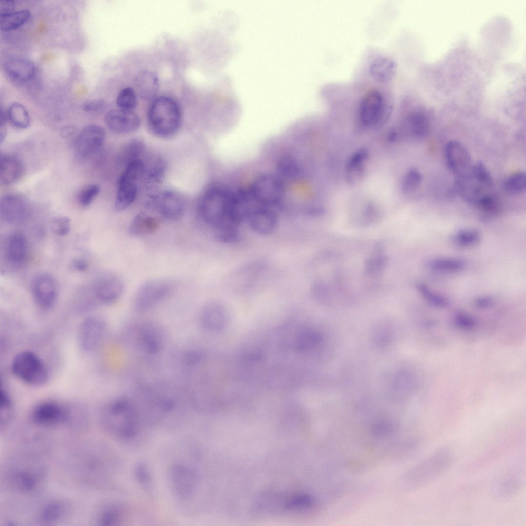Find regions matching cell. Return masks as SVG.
I'll return each mask as SVG.
<instances>
[{"label":"cell","mask_w":526,"mask_h":526,"mask_svg":"<svg viewBox=\"0 0 526 526\" xmlns=\"http://www.w3.org/2000/svg\"><path fill=\"white\" fill-rule=\"evenodd\" d=\"M1 483L9 492L32 495L44 485L47 469L42 458L30 450L16 452L8 457L1 469Z\"/></svg>","instance_id":"cell-1"},{"label":"cell","mask_w":526,"mask_h":526,"mask_svg":"<svg viewBox=\"0 0 526 526\" xmlns=\"http://www.w3.org/2000/svg\"><path fill=\"white\" fill-rule=\"evenodd\" d=\"M112 466L107 452L96 442L78 447L70 461V469L77 480L93 487L105 485L109 481Z\"/></svg>","instance_id":"cell-2"},{"label":"cell","mask_w":526,"mask_h":526,"mask_svg":"<svg viewBox=\"0 0 526 526\" xmlns=\"http://www.w3.org/2000/svg\"><path fill=\"white\" fill-rule=\"evenodd\" d=\"M100 421L108 435L124 442L136 440L142 431L140 415L126 397H119L108 403L101 413Z\"/></svg>","instance_id":"cell-3"},{"label":"cell","mask_w":526,"mask_h":526,"mask_svg":"<svg viewBox=\"0 0 526 526\" xmlns=\"http://www.w3.org/2000/svg\"><path fill=\"white\" fill-rule=\"evenodd\" d=\"M233 197V191L226 186L213 185L209 187L198 204L201 220L213 229L226 224H234L230 221Z\"/></svg>","instance_id":"cell-4"},{"label":"cell","mask_w":526,"mask_h":526,"mask_svg":"<svg viewBox=\"0 0 526 526\" xmlns=\"http://www.w3.org/2000/svg\"><path fill=\"white\" fill-rule=\"evenodd\" d=\"M182 112L178 102L166 95L157 97L148 109L147 121L151 131L161 138L172 137L179 129Z\"/></svg>","instance_id":"cell-5"},{"label":"cell","mask_w":526,"mask_h":526,"mask_svg":"<svg viewBox=\"0 0 526 526\" xmlns=\"http://www.w3.org/2000/svg\"><path fill=\"white\" fill-rule=\"evenodd\" d=\"M30 419L36 428L55 430L65 428L77 430L81 422L68 407L52 400L42 401L32 409Z\"/></svg>","instance_id":"cell-6"},{"label":"cell","mask_w":526,"mask_h":526,"mask_svg":"<svg viewBox=\"0 0 526 526\" xmlns=\"http://www.w3.org/2000/svg\"><path fill=\"white\" fill-rule=\"evenodd\" d=\"M457 192L465 201L477 205L481 200L493 194V180L485 165L481 162L473 165L466 174L456 177Z\"/></svg>","instance_id":"cell-7"},{"label":"cell","mask_w":526,"mask_h":526,"mask_svg":"<svg viewBox=\"0 0 526 526\" xmlns=\"http://www.w3.org/2000/svg\"><path fill=\"white\" fill-rule=\"evenodd\" d=\"M455 459V455L451 448L440 447L414 467L410 473L409 481L415 486L430 484L450 468Z\"/></svg>","instance_id":"cell-8"},{"label":"cell","mask_w":526,"mask_h":526,"mask_svg":"<svg viewBox=\"0 0 526 526\" xmlns=\"http://www.w3.org/2000/svg\"><path fill=\"white\" fill-rule=\"evenodd\" d=\"M392 105L379 90L372 89L363 95L357 109L358 122L364 129L379 128L388 120Z\"/></svg>","instance_id":"cell-9"},{"label":"cell","mask_w":526,"mask_h":526,"mask_svg":"<svg viewBox=\"0 0 526 526\" xmlns=\"http://www.w3.org/2000/svg\"><path fill=\"white\" fill-rule=\"evenodd\" d=\"M11 370L17 379L30 386H42L49 380L47 367L36 354L30 351L16 355L12 360Z\"/></svg>","instance_id":"cell-10"},{"label":"cell","mask_w":526,"mask_h":526,"mask_svg":"<svg viewBox=\"0 0 526 526\" xmlns=\"http://www.w3.org/2000/svg\"><path fill=\"white\" fill-rule=\"evenodd\" d=\"M168 482L171 493L177 498L186 500L197 492L199 476L194 467L182 462L175 463L169 469Z\"/></svg>","instance_id":"cell-11"},{"label":"cell","mask_w":526,"mask_h":526,"mask_svg":"<svg viewBox=\"0 0 526 526\" xmlns=\"http://www.w3.org/2000/svg\"><path fill=\"white\" fill-rule=\"evenodd\" d=\"M248 187L253 197L262 205L277 208L281 204L285 185L281 178L270 174L257 177Z\"/></svg>","instance_id":"cell-12"},{"label":"cell","mask_w":526,"mask_h":526,"mask_svg":"<svg viewBox=\"0 0 526 526\" xmlns=\"http://www.w3.org/2000/svg\"><path fill=\"white\" fill-rule=\"evenodd\" d=\"M174 283L168 279H154L142 283L135 291L133 298L134 309L147 311L165 299L174 289Z\"/></svg>","instance_id":"cell-13"},{"label":"cell","mask_w":526,"mask_h":526,"mask_svg":"<svg viewBox=\"0 0 526 526\" xmlns=\"http://www.w3.org/2000/svg\"><path fill=\"white\" fill-rule=\"evenodd\" d=\"M30 211V204L24 196L8 193L1 197L0 216L6 223L12 225L21 224L27 219Z\"/></svg>","instance_id":"cell-14"},{"label":"cell","mask_w":526,"mask_h":526,"mask_svg":"<svg viewBox=\"0 0 526 526\" xmlns=\"http://www.w3.org/2000/svg\"><path fill=\"white\" fill-rule=\"evenodd\" d=\"M106 326L99 316H90L81 324L78 334L79 348L86 353L94 351L100 345L106 332Z\"/></svg>","instance_id":"cell-15"},{"label":"cell","mask_w":526,"mask_h":526,"mask_svg":"<svg viewBox=\"0 0 526 526\" xmlns=\"http://www.w3.org/2000/svg\"><path fill=\"white\" fill-rule=\"evenodd\" d=\"M154 206L164 218L176 221L182 217L186 210V200L183 195L173 190L160 192L153 200Z\"/></svg>","instance_id":"cell-16"},{"label":"cell","mask_w":526,"mask_h":526,"mask_svg":"<svg viewBox=\"0 0 526 526\" xmlns=\"http://www.w3.org/2000/svg\"><path fill=\"white\" fill-rule=\"evenodd\" d=\"M105 135L104 129L100 125L86 126L74 139V148L76 154L81 158L90 156L101 147Z\"/></svg>","instance_id":"cell-17"},{"label":"cell","mask_w":526,"mask_h":526,"mask_svg":"<svg viewBox=\"0 0 526 526\" xmlns=\"http://www.w3.org/2000/svg\"><path fill=\"white\" fill-rule=\"evenodd\" d=\"M71 512V506L68 501L61 499H50L38 507L34 519L40 525H54L65 520Z\"/></svg>","instance_id":"cell-18"},{"label":"cell","mask_w":526,"mask_h":526,"mask_svg":"<svg viewBox=\"0 0 526 526\" xmlns=\"http://www.w3.org/2000/svg\"><path fill=\"white\" fill-rule=\"evenodd\" d=\"M32 292L37 305L45 309L52 308L58 299V288L54 278L50 274H38L32 284Z\"/></svg>","instance_id":"cell-19"},{"label":"cell","mask_w":526,"mask_h":526,"mask_svg":"<svg viewBox=\"0 0 526 526\" xmlns=\"http://www.w3.org/2000/svg\"><path fill=\"white\" fill-rule=\"evenodd\" d=\"M445 156L447 166L456 177L467 173L473 165L469 151L457 141L452 140L446 144Z\"/></svg>","instance_id":"cell-20"},{"label":"cell","mask_w":526,"mask_h":526,"mask_svg":"<svg viewBox=\"0 0 526 526\" xmlns=\"http://www.w3.org/2000/svg\"><path fill=\"white\" fill-rule=\"evenodd\" d=\"M107 126L111 131L118 134H127L137 130L140 126L139 116L133 111L120 109H112L104 117Z\"/></svg>","instance_id":"cell-21"},{"label":"cell","mask_w":526,"mask_h":526,"mask_svg":"<svg viewBox=\"0 0 526 526\" xmlns=\"http://www.w3.org/2000/svg\"><path fill=\"white\" fill-rule=\"evenodd\" d=\"M246 221L252 231L262 235L273 233L278 225V217L274 209L261 206L252 212Z\"/></svg>","instance_id":"cell-22"},{"label":"cell","mask_w":526,"mask_h":526,"mask_svg":"<svg viewBox=\"0 0 526 526\" xmlns=\"http://www.w3.org/2000/svg\"><path fill=\"white\" fill-rule=\"evenodd\" d=\"M524 479L521 470L511 468L504 473L495 482L493 492L497 497L507 499L514 496L521 489Z\"/></svg>","instance_id":"cell-23"},{"label":"cell","mask_w":526,"mask_h":526,"mask_svg":"<svg viewBox=\"0 0 526 526\" xmlns=\"http://www.w3.org/2000/svg\"><path fill=\"white\" fill-rule=\"evenodd\" d=\"M28 243L26 237L20 233H13L6 239L4 254L6 261L13 266L24 264L28 256Z\"/></svg>","instance_id":"cell-24"},{"label":"cell","mask_w":526,"mask_h":526,"mask_svg":"<svg viewBox=\"0 0 526 526\" xmlns=\"http://www.w3.org/2000/svg\"><path fill=\"white\" fill-rule=\"evenodd\" d=\"M429 129L428 115L424 109L417 108L410 111L405 117L402 123V130L404 135L412 139L424 137Z\"/></svg>","instance_id":"cell-25"},{"label":"cell","mask_w":526,"mask_h":526,"mask_svg":"<svg viewBox=\"0 0 526 526\" xmlns=\"http://www.w3.org/2000/svg\"><path fill=\"white\" fill-rule=\"evenodd\" d=\"M226 319L225 308L217 301H211L204 304L199 314L201 326L210 331H217L222 329Z\"/></svg>","instance_id":"cell-26"},{"label":"cell","mask_w":526,"mask_h":526,"mask_svg":"<svg viewBox=\"0 0 526 526\" xmlns=\"http://www.w3.org/2000/svg\"><path fill=\"white\" fill-rule=\"evenodd\" d=\"M124 283L117 275L108 274L102 278L95 288L97 298L101 303L106 304L113 303L118 300L124 291Z\"/></svg>","instance_id":"cell-27"},{"label":"cell","mask_w":526,"mask_h":526,"mask_svg":"<svg viewBox=\"0 0 526 526\" xmlns=\"http://www.w3.org/2000/svg\"><path fill=\"white\" fill-rule=\"evenodd\" d=\"M138 345L144 352L153 354L159 352L162 347V336L158 327L152 323H144L138 328Z\"/></svg>","instance_id":"cell-28"},{"label":"cell","mask_w":526,"mask_h":526,"mask_svg":"<svg viewBox=\"0 0 526 526\" xmlns=\"http://www.w3.org/2000/svg\"><path fill=\"white\" fill-rule=\"evenodd\" d=\"M4 69L10 79L21 83L29 81L35 72L34 64L28 59L21 57L8 58L4 63Z\"/></svg>","instance_id":"cell-29"},{"label":"cell","mask_w":526,"mask_h":526,"mask_svg":"<svg viewBox=\"0 0 526 526\" xmlns=\"http://www.w3.org/2000/svg\"><path fill=\"white\" fill-rule=\"evenodd\" d=\"M368 157V151L364 148L359 149L350 156L345 166V179L349 184L356 185L362 180Z\"/></svg>","instance_id":"cell-30"},{"label":"cell","mask_w":526,"mask_h":526,"mask_svg":"<svg viewBox=\"0 0 526 526\" xmlns=\"http://www.w3.org/2000/svg\"><path fill=\"white\" fill-rule=\"evenodd\" d=\"M24 172V165L20 159L10 154H1L0 157V182L8 186L16 183Z\"/></svg>","instance_id":"cell-31"},{"label":"cell","mask_w":526,"mask_h":526,"mask_svg":"<svg viewBox=\"0 0 526 526\" xmlns=\"http://www.w3.org/2000/svg\"><path fill=\"white\" fill-rule=\"evenodd\" d=\"M134 84L137 94L146 101L153 100L157 97L159 89V80L153 72L144 70L136 76Z\"/></svg>","instance_id":"cell-32"},{"label":"cell","mask_w":526,"mask_h":526,"mask_svg":"<svg viewBox=\"0 0 526 526\" xmlns=\"http://www.w3.org/2000/svg\"><path fill=\"white\" fill-rule=\"evenodd\" d=\"M125 514V509L121 503L107 502L96 511L95 521L100 525H117L123 520Z\"/></svg>","instance_id":"cell-33"},{"label":"cell","mask_w":526,"mask_h":526,"mask_svg":"<svg viewBox=\"0 0 526 526\" xmlns=\"http://www.w3.org/2000/svg\"><path fill=\"white\" fill-rule=\"evenodd\" d=\"M395 61L387 56L377 57L369 66V72L374 80L380 83L390 81L395 74Z\"/></svg>","instance_id":"cell-34"},{"label":"cell","mask_w":526,"mask_h":526,"mask_svg":"<svg viewBox=\"0 0 526 526\" xmlns=\"http://www.w3.org/2000/svg\"><path fill=\"white\" fill-rule=\"evenodd\" d=\"M137 183L118 180V190L114 208L121 211L129 206L134 201L138 192Z\"/></svg>","instance_id":"cell-35"},{"label":"cell","mask_w":526,"mask_h":526,"mask_svg":"<svg viewBox=\"0 0 526 526\" xmlns=\"http://www.w3.org/2000/svg\"><path fill=\"white\" fill-rule=\"evenodd\" d=\"M159 226V221L155 218L140 213L136 215L132 220L129 232L134 236H145L155 232Z\"/></svg>","instance_id":"cell-36"},{"label":"cell","mask_w":526,"mask_h":526,"mask_svg":"<svg viewBox=\"0 0 526 526\" xmlns=\"http://www.w3.org/2000/svg\"><path fill=\"white\" fill-rule=\"evenodd\" d=\"M145 145L139 139H134L128 142L121 150L118 159L122 164L127 165L131 162L138 159L145 154Z\"/></svg>","instance_id":"cell-37"},{"label":"cell","mask_w":526,"mask_h":526,"mask_svg":"<svg viewBox=\"0 0 526 526\" xmlns=\"http://www.w3.org/2000/svg\"><path fill=\"white\" fill-rule=\"evenodd\" d=\"M30 16V12L28 9L15 11L6 15H0L1 30L8 32L17 29L25 24Z\"/></svg>","instance_id":"cell-38"},{"label":"cell","mask_w":526,"mask_h":526,"mask_svg":"<svg viewBox=\"0 0 526 526\" xmlns=\"http://www.w3.org/2000/svg\"><path fill=\"white\" fill-rule=\"evenodd\" d=\"M7 113L8 119L15 127L25 129L29 126L30 120L29 114L21 103L14 102L11 104Z\"/></svg>","instance_id":"cell-39"},{"label":"cell","mask_w":526,"mask_h":526,"mask_svg":"<svg viewBox=\"0 0 526 526\" xmlns=\"http://www.w3.org/2000/svg\"><path fill=\"white\" fill-rule=\"evenodd\" d=\"M14 414L13 402L8 392L1 389L0 393V428L5 431L12 421Z\"/></svg>","instance_id":"cell-40"},{"label":"cell","mask_w":526,"mask_h":526,"mask_svg":"<svg viewBox=\"0 0 526 526\" xmlns=\"http://www.w3.org/2000/svg\"><path fill=\"white\" fill-rule=\"evenodd\" d=\"M278 170L281 177L291 180L298 179L302 175L300 165L290 155H285L280 159Z\"/></svg>","instance_id":"cell-41"},{"label":"cell","mask_w":526,"mask_h":526,"mask_svg":"<svg viewBox=\"0 0 526 526\" xmlns=\"http://www.w3.org/2000/svg\"><path fill=\"white\" fill-rule=\"evenodd\" d=\"M237 226L224 224L214 229L216 240L223 243H234L239 241L240 233Z\"/></svg>","instance_id":"cell-42"},{"label":"cell","mask_w":526,"mask_h":526,"mask_svg":"<svg viewBox=\"0 0 526 526\" xmlns=\"http://www.w3.org/2000/svg\"><path fill=\"white\" fill-rule=\"evenodd\" d=\"M504 190L511 194L518 195L524 193L526 189V175L524 172H518L508 177L504 181Z\"/></svg>","instance_id":"cell-43"},{"label":"cell","mask_w":526,"mask_h":526,"mask_svg":"<svg viewBox=\"0 0 526 526\" xmlns=\"http://www.w3.org/2000/svg\"><path fill=\"white\" fill-rule=\"evenodd\" d=\"M134 475L138 484L146 491L152 489L153 479L150 468L144 461L137 462L134 467Z\"/></svg>","instance_id":"cell-44"},{"label":"cell","mask_w":526,"mask_h":526,"mask_svg":"<svg viewBox=\"0 0 526 526\" xmlns=\"http://www.w3.org/2000/svg\"><path fill=\"white\" fill-rule=\"evenodd\" d=\"M116 102L119 109L133 111L137 105V94L132 87H125L118 93Z\"/></svg>","instance_id":"cell-45"},{"label":"cell","mask_w":526,"mask_h":526,"mask_svg":"<svg viewBox=\"0 0 526 526\" xmlns=\"http://www.w3.org/2000/svg\"><path fill=\"white\" fill-rule=\"evenodd\" d=\"M422 181L421 172L416 168L409 169L405 174L402 182V188L406 194L411 193L420 186Z\"/></svg>","instance_id":"cell-46"},{"label":"cell","mask_w":526,"mask_h":526,"mask_svg":"<svg viewBox=\"0 0 526 526\" xmlns=\"http://www.w3.org/2000/svg\"><path fill=\"white\" fill-rule=\"evenodd\" d=\"M429 264L432 269L444 271H457L464 267V264L461 260L448 258L436 259L431 260Z\"/></svg>","instance_id":"cell-47"},{"label":"cell","mask_w":526,"mask_h":526,"mask_svg":"<svg viewBox=\"0 0 526 526\" xmlns=\"http://www.w3.org/2000/svg\"><path fill=\"white\" fill-rule=\"evenodd\" d=\"M99 192L100 187L97 184L89 185L83 188L78 194V199L79 203L84 207L89 206Z\"/></svg>","instance_id":"cell-48"},{"label":"cell","mask_w":526,"mask_h":526,"mask_svg":"<svg viewBox=\"0 0 526 526\" xmlns=\"http://www.w3.org/2000/svg\"><path fill=\"white\" fill-rule=\"evenodd\" d=\"M70 220L66 216H60L54 218L51 224L53 233L60 237L67 235L70 231Z\"/></svg>","instance_id":"cell-49"},{"label":"cell","mask_w":526,"mask_h":526,"mask_svg":"<svg viewBox=\"0 0 526 526\" xmlns=\"http://www.w3.org/2000/svg\"><path fill=\"white\" fill-rule=\"evenodd\" d=\"M418 288L422 295L431 304L439 307H445L448 303L446 299L442 296L435 294L431 291L426 285L419 284Z\"/></svg>","instance_id":"cell-50"},{"label":"cell","mask_w":526,"mask_h":526,"mask_svg":"<svg viewBox=\"0 0 526 526\" xmlns=\"http://www.w3.org/2000/svg\"><path fill=\"white\" fill-rule=\"evenodd\" d=\"M478 232L475 230H465L460 232L456 237V240L460 245H474L479 240Z\"/></svg>","instance_id":"cell-51"},{"label":"cell","mask_w":526,"mask_h":526,"mask_svg":"<svg viewBox=\"0 0 526 526\" xmlns=\"http://www.w3.org/2000/svg\"><path fill=\"white\" fill-rule=\"evenodd\" d=\"M106 106L105 101L102 99H92L84 103L83 109L88 112H99L103 110Z\"/></svg>","instance_id":"cell-52"},{"label":"cell","mask_w":526,"mask_h":526,"mask_svg":"<svg viewBox=\"0 0 526 526\" xmlns=\"http://www.w3.org/2000/svg\"><path fill=\"white\" fill-rule=\"evenodd\" d=\"M15 5L12 1H3L0 4V15H6L15 11Z\"/></svg>","instance_id":"cell-53"},{"label":"cell","mask_w":526,"mask_h":526,"mask_svg":"<svg viewBox=\"0 0 526 526\" xmlns=\"http://www.w3.org/2000/svg\"><path fill=\"white\" fill-rule=\"evenodd\" d=\"M77 127L75 125H67L62 127L60 131V135L63 138H67L77 131Z\"/></svg>","instance_id":"cell-54"},{"label":"cell","mask_w":526,"mask_h":526,"mask_svg":"<svg viewBox=\"0 0 526 526\" xmlns=\"http://www.w3.org/2000/svg\"><path fill=\"white\" fill-rule=\"evenodd\" d=\"M72 266L77 271H83L87 268V264L84 260H76L73 262Z\"/></svg>","instance_id":"cell-55"},{"label":"cell","mask_w":526,"mask_h":526,"mask_svg":"<svg viewBox=\"0 0 526 526\" xmlns=\"http://www.w3.org/2000/svg\"><path fill=\"white\" fill-rule=\"evenodd\" d=\"M461 319H462V320L463 321H464V316H462V318H461ZM469 320V319H468V318H466V320H465V321H466V322H467V323H468V322H467V321H468V320Z\"/></svg>","instance_id":"cell-56"}]
</instances>
